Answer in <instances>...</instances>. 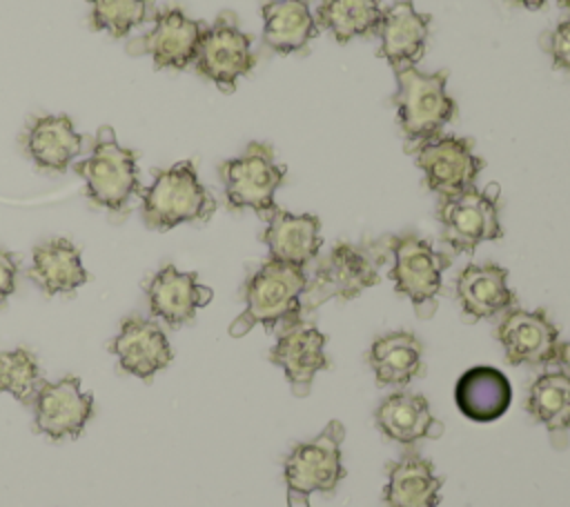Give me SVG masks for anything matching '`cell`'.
<instances>
[{"label":"cell","instance_id":"cell-1","mask_svg":"<svg viewBox=\"0 0 570 507\" xmlns=\"http://www.w3.org/2000/svg\"><path fill=\"white\" fill-rule=\"evenodd\" d=\"M390 258V238L370 242H338L325 254L303 294V314H309L327 300H352L365 289L379 285L381 267Z\"/></svg>","mask_w":570,"mask_h":507},{"label":"cell","instance_id":"cell-2","mask_svg":"<svg viewBox=\"0 0 570 507\" xmlns=\"http://www.w3.org/2000/svg\"><path fill=\"white\" fill-rule=\"evenodd\" d=\"M307 271L287 262L267 258L245 282V309L229 325V336L240 338L256 325L267 331L285 327L303 318V294L307 289Z\"/></svg>","mask_w":570,"mask_h":507},{"label":"cell","instance_id":"cell-3","mask_svg":"<svg viewBox=\"0 0 570 507\" xmlns=\"http://www.w3.org/2000/svg\"><path fill=\"white\" fill-rule=\"evenodd\" d=\"M396 91L392 105L399 111V127L405 151L414 153L423 142L441 136L443 127L456 118V102L448 93L450 71L425 73L416 64L394 71Z\"/></svg>","mask_w":570,"mask_h":507},{"label":"cell","instance_id":"cell-4","mask_svg":"<svg viewBox=\"0 0 570 507\" xmlns=\"http://www.w3.org/2000/svg\"><path fill=\"white\" fill-rule=\"evenodd\" d=\"M140 198L142 222L156 231H169L183 222H207L216 211V198L198 180L191 160L154 169V182L142 187Z\"/></svg>","mask_w":570,"mask_h":507},{"label":"cell","instance_id":"cell-5","mask_svg":"<svg viewBox=\"0 0 570 507\" xmlns=\"http://www.w3.org/2000/svg\"><path fill=\"white\" fill-rule=\"evenodd\" d=\"M345 427L330 420L318 436L298 443L283 460V478L287 487V507H309L312 494H334L347 476L341 445Z\"/></svg>","mask_w":570,"mask_h":507},{"label":"cell","instance_id":"cell-6","mask_svg":"<svg viewBox=\"0 0 570 507\" xmlns=\"http://www.w3.org/2000/svg\"><path fill=\"white\" fill-rule=\"evenodd\" d=\"M73 171L85 180L87 198L111 213H127L131 198L142 191L136 169V151L122 147L107 125L98 129L91 156L76 162Z\"/></svg>","mask_w":570,"mask_h":507},{"label":"cell","instance_id":"cell-7","mask_svg":"<svg viewBox=\"0 0 570 507\" xmlns=\"http://www.w3.org/2000/svg\"><path fill=\"white\" fill-rule=\"evenodd\" d=\"M392 269L387 278L396 294L410 298L419 318L428 320L436 311L443 289V271L452 265V256L434 249V245L416 233L390 236Z\"/></svg>","mask_w":570,"mask_h":507},{"label":"cell","instance_id":"cell-8","mask_svg":"<svg viewBox=\"0 0 570 507\" xmlns=\"http://www.w3.org/2000/svg\"><path fill=\"white\" fill-rule=\"evenodd\" d=\"M229 209H252L263 220L274 211V193L287 176V167L276 160L272 145L249 142L245 151L218 165Z\"/></svg>","mask_w":570,"mask_h":507},{"label":"cell","instance_id":"cell-9","mask_svg":"<svg viewBox=\"0 0 570 507\" xmlns=\"http://www.w3.org/2000/svg\"><path fill=\"white\" fill-rule=\"evenodd\" d=\"M441 240L452 254H474L481 242L503 238L499 220V187H470L459 196L439 198Z\"/></svg>","mask_w":570,"mask_h":507},{"label":"cell","instance_id":"cell-10","mask_svg":"<svg viewBox=\"0 0 570 507\" xmlns=\"http://www.w3.org/2000/svg\"><path fill=\"white\" fill-rule=\"evenodd\" d=\"M252 36L240 31L236 16L223 11L212 27H207L198 53H196V71L212 80L220 91L232 93L236 89L238 78L247 76L256 56L252 51Z\"/></svg>","mask_w":570,"mask_h":507},{"label":"cell","instance_id":"cell-11","mask_svg":"<svg viewBox=\"0 0 570 507\" xmlns=\"http://www.w3.org/2000/svg\"><path fill=\"white\" fill-rule=\"evenodd\" d=\"M414 162L425 176V185L439 198H452L474 187L485 160L474 153L472 138L436 136L414 151Z\"/></svg>","mask_w":570,"mask_h":507},{"label":"cell","instance_id":"cell-12","mask_svg":"<svg viewBox=\"0 0 570 507\" xmlns=\"http://www.w3.org/2000/svg\"><path fill=\"white\" fill-rule=\"evenodd\" d=\"M497 340L512 367H548L559 360L561 336L543 309H508L497 325Z\"/></svg>","mask_w":570,"mask_h":507},{"label":"cell","instance_id":"cell-13","mask_svg":"<svg viewBox=\"0 0 570 507\" xmlns=\"http://www.w3.org/2000/svg\"><path fill=\"white\" fill-rule=\"evenodd\" d=\"M91 416L94 394L80 389L78 376L45 380L33 396V427L51 440L78 438Z\"/></svg>","mask_w":570,"mask_h":507},{"label":"cell","instance_id":"cell-14","mask_svg":"<svg viewBox=\"0 0 570 507\" xmlns=\"http://www.w3.org/2000/svg\"><path fill=\"white\" fill-rule=\"evenodd\" d=\"M325 340V334L303 318L281 329L276 345L269 351V362L283 369L296 398H307L314 376L330 369Z\"/></svg>","mask_w":570,"mask_h":507},{"label":"cell","instance_id":"cell-15","mask_svg":"<svg viewBox=\"0 0 570 507\" xmlns=\"http://www.w3.org/2000/svg\"><path fill=\"white\" fill-rule=\"evenodd\" d=\"M207 24L185 16L183 9L169 7L154 16V29L129 42V51H145L154 58L156 69H187L198 53Z\"/></svg>","mask_w":570,"mask_h":507},{"label":"cell","instance_id":"cell-16","mask_svg":"<svg viewBox=\"0 0 570 507\" xmlns=\"http://www.w3.org/2000/svg\"><path fill=\"white\" fill-rule=\"evenodd\" d=\"M149 314L167 327L178 329L196 318V311L209 305L214 291L198 282V274L178 271L171 262L158 269L145 285Z\"/></svg>","mask_w":570,"mask_h":507},{"label":"cell","instance_id":"cell-17","mask_svg":"<svg viewBox=\"0 0 570 507\" xmlns=\"http://www.w3.org/2000/svg\"><path fill=\"white\" fill-rule=\"evenodd\" d=\"M109 351L118 358L122 371L140 378L142 382H149L174 358L171 345L160 325L142 316H129L122 320L118 336L109 342Z\"/></svg>","mask_w":570,"mask_h":507},{"label":"cell","instance_id":"cell-18","mask_svg":"<svg viewBox=\"0 0 570 507\" xmlns=\"http://www.w3.org/2000/svg\"><path fill=\"white\" fill-rule=\"evenodd\" d=\"M430 22L432 16L416 11L412 0L392 2L374 33L379 38V58H385L394 71L416 64L425 53Z\"/></svg>","mask_w":570,"mask_h":507},{"label":"cell","instance_id":"cell-19","mask_svg":"<svg viewBox=\"0 0 570 507\" xmlns=\"http://www.w3.org/2000/svg\"><path fill=\"white\" fill-rule=\"evenodd\" d=\"M374 425L387 440L403 447L436 440L445 431V425L432 414L428 398L412 391L385 396L374 409Z\"/></svg>","mask_w":570,"mask_h":507},{"label":"cell","instance_id":"cell-20","mask_svg":"<svg viewBox=\"0 0 570 507\" xmlns=\"http://www.w3.org/2000/svg\"><path fill=\"white\" fill-rule=\"evenodd\" d=\"M508 269L497 262L468 265L456 276L454 289L468 322L490 320L517 305V296L508 285Z\"/></svg>","mask_w":570,"mask_h":507},{"label":"cell","instance_id":"cell-21","mask_svg":"<svg viewBox=\"0 0 570 507\" xmlns=\"http://www.w3.org/2000/svg\"><path fill=\"white\" fill-rule=\"evenodd\" d=\"M265 222L267 227L261 238L267 245L269 258L307 269L323 245L318 216L292 213L276 205Z\"/></svg>","mask_w":570,"mask_h":507},{"label":"cell","instance_id":"cell-22","mask_svg":"<svg viewBox=\"0 0 570 507\" xmlns=\"http://www.w3.org/2000/svg\"><path fill=\"white\" fill-rule=\"evenodd\" d=\"M385 471L383 503L387 507H439L445 478L436 474L432 460L410 449L399 460H390Z\"/></svg>","mask_w":570,"mask_h":507},{"label":"cell","instance_id":"cell-23","mask_svg":"<svg viewBox=\"0 0 570 507\" xmlns=\"http://www.w3.org/2000/svg\"><path fill=\"white\" fill-rule=\"evenodd\" d=\"M22 147L40 171L65 173L71 160L82 151V136L65 113L38 116L27 125Z\"/></svg>","mask_w":570,"mask_h":507},{"label":"cell","instance_id":"cell-24","mask_svg":"<svg viewBox=\"0 0 570 507\" xmlns=\"http://www.w3.org/2000/svg\"><path fill=\"white\" fill-rule=\"evenodd\" d=\"M512 400V387L503 371L490 365L465 369L454 385V402L459 411L474 422L499 420Z\"/></svg>","mask_w":570,"mask_h":507},{"label":"cell","instance_id":"cell-25","mask_svg":"<svg viewBox=\"0 0 570 507\" xmlns=\"http://www.w3.org/2000/svg\"><path fill=\"white\" fill-rule=\"evenodd\" d=\"M261 13L263 44L281 56L305 49L321 31L309 0H267L261 7Z\"/></svg>","mask_w":570,"mask_h":507},{"label":"cell","instance_id":"cell-26","mask_svg":"<svg viewBox=\"0 0 570 507\" xmlns=\"http://www.w3.org/2000/svg\"><path fill=\"white\" fill-rule=\"evenodd\" d=\"M367 362L379 387H405L425 371L423 345L412 331L379 336L367 351Z\"/></svg>","mask_w":570,"mask_h":507},{"label":"cell","instance_id":"cell-27","mask_svg":"<svg viewBox=\"0 0 570 507\" xmlns=\"http://www.w3.org/2000/svg\"><path fill=\"white\" fill-rule=\"evenodd\" d=\"M27 276L47 294H71L89 280L80 260V249L67 238H53L33 249Z\"/></svg>","mask_w":570,"mask_h":507},{"label":"cell","instance_id":"cell-28","mask_svg":"<svg viewBox=\"0 0 570 507\" xmlns=\"http://www.w3.org/2000/svg\"><path fill=\"white\" fill-rule=\"evenodd\" d=\"M525 411L534 422L543 425L552 438V445L559 447V436L568 445L570 434V376L566 371H546L541 374L528 391Z\"/></svg>","mask_w":570,"mask_h":507},{"label":"cell","instance_id":"cell-29","mask_svg":"<svg viewBox=\"0 0 570 507\" xmlns=\"http://www.w3.org/2000/svg\"><path fill=\"white\" fill-rule=\"evenodd\" d=\"M381 16L379 0H321L314 11L318 29L330 31L336 42L374 36Z\"/></svg>","mask_w":570,"mask_h":507},{"label":"cell","instance_id":"cell-30","mask_svg":"<svg viewBox=\"0 0 570 507\" xmlns=\"http://www.w3.org/2000/svg\"><path fill=\"white\" fill-rule=\"evenodd\" d=\"M42 382L40 362L29 349L18 347L0 351V391L11 394L20 402H29Z\"/></svg>","mask_w":570,"mask_h":507},{"label":"cell","instance_id":"cell-31","mask_svg":"<svg viewBox=\"0 0 570 507\" xmlns=\"http://www.w3.org/2000/svg\"><path fill=\"white\" fill-rule=\"evenodd\" d=\"M91 4V29L125 38L147 20V0H87Z\"/></svg>","mask_w":570,"mask_h":507},{"label":"cell","instance_id":"cell-32","mask_svg":"<svg viewBox=\"0 0 570 507\" xmlns=\"http://www.w3.org/2000/svg\"><path fill=\"white\" fill-rule=\"evenodd\" d=\"M548 53L552 58L554 69H563L570 73V18L559 22L546 38Z\"/></svg>","mask_w":570,"mask_h":507},{"label":"cell","instance_id":"cell-33","mask_svg":"<svg viewBox=\"0 0 570 507\" xmlns=\"http://www.w3.org/2000/svg\"><path fill=\"white\" fill-rule=\"evenodd\" d=\"M18 269H20V258L13 251L0 249V307L16 291Z\"/></svg>","mask_w":570,"mask_h":507},{"label":"cell","instance_id":"cell-34","mask_svg":"<svg viewBox=\"0 0 570 507\" xmlns=\"http://www.w3.org/2000/svg\"><path fill=\"white\" fill-rule=\"evenodd\" d=\"M557 365H561V371H566L570 376V342L561 345V354H559Z\"/></svg>","mask_w":570,"mask_h":507},{"label":"cell","instance_id":"cell-35","mask_svg":"<svg viewBox=\"0 0 570 507\" xmlns=\"http://www.w3.org/2000/svg\"><path fill=\"white\" fill-rule=\"evenodd\" d=\"M514 4H519V7H525V9H532V11H537V9H541L543 4H546V0H512Z\"/></svg>","mask_w":570,"mask_h":507},{"label":"cell","instance_id":"cell-36","mask_svg":"<svg viewBox=\"0 0 570 507\" xmlns=\"http://www.w3.org/2000/svg\"><path fill=\"white\" fill-rule=\"evenodd\" d=\"M559 4L566 7V9H570V0H559Z\"/></svg>","mask_w":570,"mask_h":507}]
</instances>
